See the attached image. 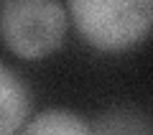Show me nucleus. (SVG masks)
Returning a JSON list of instances; mask_svg holds the SVG:
<instances>
[{
	"label": "nucleus",
	"mask_w": 153,
	"mask_h": 135,
	"mask_svg": "<svg viewBox=\"0 0 153 135\" xmlns=\"http://www.w3.org/2000/svg\"><path fill=\"white\" fill-rule=\"evenodd\" d=\"M69 16L84 41L105 54H120L153 31V0H74Z\"/></svg>",
	"instance_id": "1"
},
{
	"label": "nucleus",
	"mask_w": 153,
	"mask_h": 135,
	"mask_svg": "<svg viewBox=\"0 0 153 135\" xmlns=\"http://www.w3.org/2000/svg\"><path fill=\"white\" fill-rule=\"evenodd\" d=\"M92 135H153L148 120L130 107H115L92 122Z\"/></svg>",
	"instance_id": "5"
},
{
	"label": "nucleus",
	"mask_w": 153,
	"mask_h": 135,
	"mask_svg": "<svg viewBox=\"0 0 153 135\" xmlns=\"http://www.w3.org/2000/svg\"><path fill=\"white\" fill-rule=\"evenodd\" d=\"M31 112L28 87L10 66L0 61V135H21Z\"/></svg>",
	"instance_id": "3"
},
{
	"label": "nucleus",
	"mask_w": 153,
	"mask_h": 135,
	"mask_svg": "<svg viewBox=\"0 0 153 135\" xmlns=\"http://www.w3.org/2000/svg\"><path fill=\"white\" fill-rule=\"evenodd\" d=\"M21 135H92V122L71 110L51 107L26 122Z\"/></svg>",
	"instance_id": "4"
},
{
	"label": "nucleus",
	"mask_w": 153,
	"mask_h": 135,
	"mask_svg": "<svg viewBox=\"0 0 153 135\" xmlns=\"http://www.w3.org/2000/svg\"><path fill=\"white\" fill-rule=\"evenodd\" d=\"M69 8L56 0H10L0 5V38L21 59H44L61 46Z\"/></svg>",
	"instance_id": "2"
}]
</instances>
